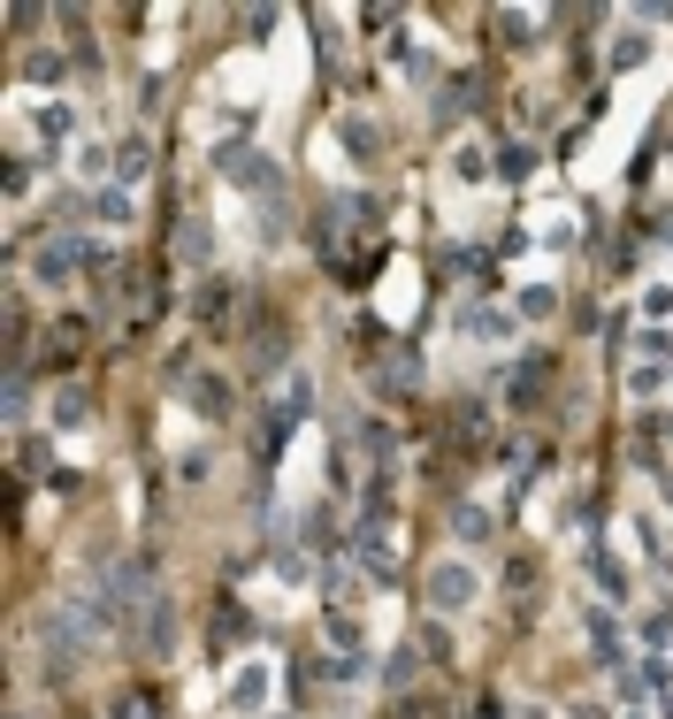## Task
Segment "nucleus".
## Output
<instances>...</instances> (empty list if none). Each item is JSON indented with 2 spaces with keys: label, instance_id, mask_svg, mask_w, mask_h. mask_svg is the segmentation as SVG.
Segmentation results:
<instances>
[{
  "label": "nucleus",
  "instance_id": "obj_1",
  "mask_svg": "<svg viewBox=\"0 0 673 719\" xmlns=\"http://www.w3.org/2000/svg\"><path fill=\"white\" fill-rule=\"evenodd\" d=\"M352 558L375 582L398 574V513H390V498H360V513H352Z\"/></svg>",
  "mask_w": 673,
  "mask_h": 719
},
{
  "label": "nucleus",
  "instance_id": "obj_2",
  "mask_svg": "<svg viewBox=\"0 0 673 719\" xmlns=\"http://www.w3.org/2000/svg\"><path fill=\"white\" fill-rule=\"evenodd\" d=\"M421 597H429V612H467V605L483 597V574H475L467 558H437V566L421 574Z\"/></svg>",
  "mask_w": 673,
  "mask_h": 719
},
{
  "label": "nucleus",
  "instance_id": "obj_3",
  "mask_svg": "<svg viewBox=\"0 0 673 719\" xmlns=\"http://www.w3.org/2000/svg\"><path fill=\"white\" fill-rule=\"evenodd\" d=\"M85 268H92V245H85L77 230H62V237H46V245L31 253V276H38L46 291H54V284H69V276H85Z\"/></svg>",
  "mask_w": 673,
  "mask_h": 719
},
{
  "label": "nucleus",
  "instance_id": "obj_4",
  "mask_svg": "<svg viewBox=\"0 0 673 719\" xmlns=\"http://www.w3.org/2000/svg\"><path fill=\"white\" fill-rule=\"evenodd\" d=\"M131 635H139V651H146V659H176V612H168L162 589L146 597V612H139V628H131Z\"/></svg>",
  "mask_w": 673,
  "mask_h": 719
},
{
  "label": "nucleus",
  "instance_id": "obj_5",
  "mask_svg": "<svg viewBox=\"0 0 673 719\" xmlns=\"http://www.w3.org/2000/svg\"><path fill=\"white\" fill-rule=\"evenodd\" d=\"M268 697H276V666H268V659H245V666L230 674V705H238V712H268Z\"/></svg>",
  "mask_w": 673,
  "mask_h": 719
},
{
  "label": "nucleus",
  "instance_id": "obj_6",
  "mask_svg": "<svg viewBox=\"0 0 673 719\" xmlns=\"http://www.w3.org/2000/svg\"><path fill=\"white\" fill-rule=\"evenodd\" d=\"M214 162H222V177H230V184H245V191H268V184H276L268 154H253V146H222Z\"/></svg>",
  "mask_w": 673,
  "mask_h": 719
},
{
  "label": "nucleus",
  "instance_id": "obj_7",
  "mask_svg": "<svg viewBox=\"0 0 673 719\" xmlns=\"http://www.w3.org/2000/svg\"><path fill=\"white\" fill-rule=\"evenodd\" d=\"M589 651H597V666H628V635H620V620L589 612Z\"/></svg>",
  "mask_w": 673,
  "mask_h": 719
},
{
  "label": "nucleus",
  "instance_id": "obj_8",
  "mask_svg": "<svg viewBox=\"0 0 673 719\" xmlns=\"http://www.w3.org/2000/svg\"><path fill=\"white\" fill-rule=\"evenodd\" d=\"M315 413V375L299 367V375H284V406H276V421H307Z\"/></svg>",
  "mask_w": 673,
  "mask_h": 719
},
{
  "label": "nucleus",
  "instance_id": "obj_9",
  "mask_svg": "<svg viewBox=\"0 0 673 719\" xmlns=\"http://www.w3.org/2000/svg\"><path fill=\"white\" fill-rule=\"evenodd\" d=\"M589 582H597V589H605L613 605L628 597V574H620V558H613V551H597V543H589Z\"/></svg>",
  "mask_w": 673,
  "mask_h": 719
},
{
  "label": "nucleus",
  "instance_id": "obj_10",
  "mask_svg": "<svg viewBox=\"0 0 673 719\" xmlns=\"http://www.w3.org/2000/svg\"><path fill=\"white\" fill-rule=\"evenodd\" d=\"M452 537L467 543V551H475V543H490V506H460V513H452Z\"/></svg>",
  "mask_w": 673,
  "mask_h": 719
},
{
  "label": "nucleus",
  "instance_id": "obj_11",
  "mask_svg": "<svg viewBox=\"0 0 673 719\" xmlns=\"http://www.w3.org/2000/svg\"><path fill=\"white\" fill-rule=\"evenodd\" d=\"M62 69H69V62H62L54 46H31V54H23V77H31V85H62Z\"/></svg>",
  "mask_w": 673,
  "mask_h": 719
},
{
  "label": "nucleus",
  "instance_id": "obj_12",
  "mask_svg": "<svg viewBox=\"0 0 673 719\" xmlns=\"http://www.w3.org/2000/svg\"><path fill=\"white\" fill-rule=\"evenodd\" d=\"M85 413H92V406H85V390H54V398H46V421H54V429H77Z\"/></svg>",
  "mask_w": 673,
  "mask_h": 719
},
{
  "label": "nucleus",
  "instance_id": "obj_13",
  "mask_svg": "<svg viewBox=\"0 0 673 719\" xmlns=\"http://www.w3.org/2000/svg\"><path fill=\"white\" fill-rule=\"evenodd\" d=\"M191 406H199L207 421H222V413H230V390H222L214 375H199V383H191Z\"/></svg>",
  "mask_w": 673,
  "mask_h": 719
},
{
  "label": "nucleus",
  "instance_id": "obj_14",
  "mask_svg": "<svg viewBox=\"0 0 673 719\" xmlns=\"http://www.w3.org/2000/svg\"><path fill=\"white\" fill-rule=\"evenodd\" d=\"M666 375H673V367H659V360H636V367H628V390H636V398H659Z\"/></svg>",
  "mask_w": 673,
  "mask_h": 719
},
{
  "label": "nucleus",
  "instance_id": "obj_15",
  "mask_svg": "<svg viewBox=\"0 0 673 719\" xmlns=\"http://www.w3.org/2000/svg\"><path fill=\"white\" fill-rule=\"evenodd\" d=\"M146 177V139H123L115 146V184H139Z\"/></svg>",
  "mask_w": 673,
  "mask_h": 719
},
{
  "label": "nucleus",
  "instance_id": "obj_16",
  "mask_svg": "<svg viewBox=\"0 0 673 719\" xmlns=\"http://www.w3.org/2000/svg\"><path fill=\"white\" fill-rule=\"evenodd\" d=\"M176 245H184V261H207V253H214V237H207L199 214H184V237H176Z\"/></svg>",
  "mask_w": 673,
  "mask_h": 719
},
{
  "label": "nucleus",
  "instance_id": "obj_17",
  "mask_svg": "<svg viewBox=\"0 0 673 719\" xmlns=\"http://www.w3.org/2000/svg\"><path fill=\"white\" fill-rule=\"evenodd\" d=\"M643 54H651V38H643V31H620V46H613V69H636Z\"/></svg>",
  "mask_w": 673,
  "mask_h": 719
},
{
  "label": "nucleus",
  "instance_id": "obj_18",
  "mask_svg": "<svg viewBox=\"0 0 673 719\" xmlns=\"http://www.w3.org/2000/svg\"><path fill=\"white\" fill-rule=\"evenodd\" d=\"M100 222L123 230V222H131V191H100Z\"/></svg>",
  "mask_w": 673,
  "mask_h": 719
},
{
  "label": "nucleus",
  "instance_id": "obj_19",
  "mask_svg": "<svg viewBox=\"0 0 673 719\" xmlns=\"http://www.w3.org/2000/svg\"><path fill=\"white\" fill-rule=\"evenodd\" d=\"M551 307H559L551 284H528V291H520V314H551Z\"/></svg>",
  "mask_w": 673,
  "mask_h": 719
},
{
  "label": "nucleus",
  "instance_id": "obj_20",
  "mask_svg": "<svg viewBox=\"0 0 673 719\" xmlns=\"http://www.w3.org/2000/svg\"><path fill=\"white\" fill-rule=\"evenodd\" d=\"M505 330H512V322H505V314H483V307H475V314H467V338H505Z\"/></svg>",
  "mask_w": 673,
  "mask_h": 719
},
{
  "label": "nucleus",
  "instance_id": "obj_21",
  "mask_svg": "<svg viewBox=\"0 0 673 719\" xmlns=\"http://www.w3.org/2000/svg\"><path fill=\"white\" fill-rule=\"evenodd\" d=\"M38 139H69V108H38Z\"/></svg>",
  "mask_w": 673,
  "mask_h": 719
},
{
  "label": "nucleus",
  "instance_id": "obj_22",
  "mask_svg": "<svg viewBox=\"0 0 673 719\" xmlns=\"http://www.w3.org/2000/svg\"><path fill=\"white\" fill-rule=\"evenodd\" d=\"M344 146H352V154H375V131H367L360 115H344Z\"/></svg>",
  "mask_w": 673,
  "mask_h": 719
},
{
  "label": "nucleus",
  "instance_id": "obj_23",
  "mask_svg": "<svg viewBox=\"0 0 673 719\" xmlns=\"http://www.w3.org/2000/svg\"><path fill=\"white\" fill-rule=\"evenodd\" d=\"M498 169H505V177H528V169H536V154H528V146H505Z\"/></svg>",
  "mask_w": 673,
  "mask_h": 719
},
{
  "label": "nucleus",
  "instance_id": "obj_24",
  "mask_svg": "<svg viewBox=\"0 0 673 719\" xmlns=\"http://www.w3.org/2000/svg\"><path fill=\"white\" fill-rule=\"evenodd\" d=\"M23 191H31V162L15 154V162H8V199H23Z\"/></svg>",
  "mask_w": 673,
  "mask_h": 719
},
{
  "label": "nucleus",
  "instance_id": "obj_25",
  "mask_svg": "<svg viewBox=\"0 0 673 719\" xmlns=\"http://www.w3.org/2000/svg\"><path fill=\"white\" fill-rule=\"evenodd\" d=\"M643 307H651V322H659V314H666V322H673V284H659V291H651Z\"/></svg>",
  "mask_w": 673,
  "mask_h": 719
},
{
  "label": "nucleus",
  "instance_id": "obj_26",
  "mask_svg": "<svg viewBox=\"0 0 673 719\" xmlns=\"http://www.w3.org/2000/svg\"><path fill=\"white\" fill-rule=\"evenodd\" d=\"M108 719H154V705H146V697H131L123 712H108Z\"/></svg>",
  "mask_w": 673,
  "mask_h": 719
},
{
  "label": "nucleus",
  "instance_id": "obj_27",
  "mask_svg": "<svg viewBox=\"0 0 673 719\" xmlns=\"http://www.w3.org/2000/svg\"><path fill=\"white\" fill-rule=\"evenodd\" d=\"M574 719H605V712H597V705H574Z\"/></svg>",
  "mask_w": 673,
  "mask_h": 719
},
{
  "label": "nucleus",
  "instance_id": "obj_28",
  "mask_svg": "<svg viewBox=\"0 0 673 719\" xmlns=\"http://www.w3.org/2000/svg\"><path fill=\"white\" fill-rule=\"evenodd\" d=\"M659 237H673V214H666V222H659Z\"/></svg>",
  "mask_w": 673,
  "mask_h": 719
},
{
  "label": "nucleus",
  "instance_id": "obj_29",
  "mask_svg": "<svg viewBox=\"0 0 673 719\" xmlns=\"http://www.w3.org/2000/svg\"><path fill=\"white\" fill-rule=\"evenodd\" d=\"M8 719H31V712H8Z\"/></svg>",
  "mask_w": 673,
  "mask_h": 719
},
{
  "label": "nucleus",
  "instance_id": "obj_30",
  "mask_svg": "<svg viewBox=\"0 0 673 719\" xmlns=\"http://www.w3.org/2000/svg\"><path fill=\"white\" fill-rule=\"evenodd\" d=\"M666 719H673V697H666Z\"/></svg>",
  "mask_w": 673,
  "mask_h": 719
}]
</instances>
